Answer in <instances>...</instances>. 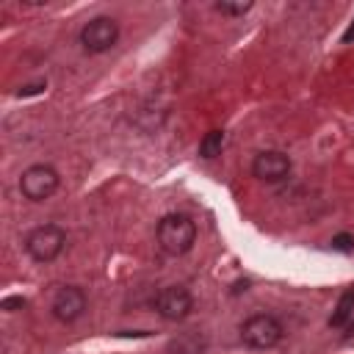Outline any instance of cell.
Instances as JSON below:
<instances>
[{"label": "cell", "instance_id": "8992f818", "mask_svg": "<svg viewBox=\"0 0 354 354\" xmlns=\"http://www.w3.org/2000/svg\"><path fill=\"white\" fill-rule=\"evenodd\" d=\"M152 307L163 321H183L194 310V296L183 285H166L155 293Z\"/></svg>", "mask_w": 354, "mask_h": 354}, {"label": "cell", "instance_id": "4fadbf2b", "mask_svg": "<svg viewBox=\"0 0 354 354\" xmlns=\"http://www.w3.org/2000/svg\"><path fill=\"white\" fill-rule=\"evenodd\" d=\"M25 307V299L22 296H6L3 301H0V310H6V313H17V310H22Z\"/></svg>", "mask_w": 354, "mask_h": 354}, {"label": "cell", "instance_id": "3957f363", "mask_svg": "<svg viewBox=\"0 0 354 354\" xmlns=\"http://www.w3.org/2000/svg\"><path fill=\"white\" fill-rule=\"evenodd\" d=\"M285 329L279 324V318H274L271 313H254L241 324V340L243 346L254 348V351H266L274 348L282 340Z\"/></svg>", "mask_w": 354, "mask_h": 354}, {"label": "cell", "instance_id": "30bf717a", "mask_svg": "<svg viewBox=\"0 0 354 354\" xmlns=\"http://www.w3.org/2000/svg\"><path fill=\"white\" fill-rule=\"evenodd\" d=\"M221 147H224V130H207L199 138V158L213 160L221 155Z\"/></svg>", "mask_w": 354, "mask_h": 354}, {"label": "cell", "instance_id": "5bb4252c", "mask_svg": "<svg viewBox=\"0 0 354 354\" xmlns=\"http://www.w3.org/2000/svg\"><path fill=\"white\" fill-rule=\"evenodd\" d=\"M39 91H44V80H39V83H28V86H22V88L17 91V97H30V94H39Z\"/></svg>", "mask_w": 354, "mask_h": 354}, {"label": "cell", "instance_id": "8fae6325", "mask_svg": "<svg viewBox=\"0 0 354 354\" xmlns=\"http://www.w3.org/2000/svg\"><path fill=\"white\" fill-rule=\"evenodd\" d=\"M216 11L227 17H243L246 11H252V3H216Z\"/></svg>", "mask_w": 354, "mask_h": 354}, {"label": "cell", "instance_id": "7c38bea8", "mask_svg": "<svg viewBox=\"0 0 354 354\" xmlns=\"http://www.w3.org/2000/svg\"><path fill=\"white\" fill-rule=\"evenodd\" d=\"M332 249H337V252H351V249H354V238L346 235V232H340V235L332 238Z\"/></svg>", "mask_w": 354, "mask_h": 354}, {"label": "cell", "instance_id": "9c48e42d", "mask_svg": "<svg viewBox=\"0 0 354 354\" xmlns=\"http://www.w3.org/2000/svg\"><path fill=\"white\" fill-rule=\"evenodd\" d=\"M351 318H354V288H348V290L340 293V299L335 304V313L329 315V326L343 329V326H348Z\"/></svg>", "mask_w": 354, "mask_h": 354}, {"label": "cell", "instance_id": "9a60e30c", "mask_svg": "<svg viewBox=\"0 0 354 354\" xmlns=\"http://www.w3.org/2000/svg\"><path fill=\"white\" fill-rule=\"evenodd\" d=\"M343 41H346V44H348V41H354V22H351V25H348V30L343 33Z\"/></svg>", "mask_w": 354, "mask_h": 354}, {"label": "cell", "instance_id": "2e32d148", "mask_svg": "<svg viewBox=\"0 0 354 354\" xmlns=\"http://www.w3.org/2000/svg\"><path fill=\"white\" fill-rule=\"evenodd\" d=\"M346 335H354V318L348 321V326H346Z\"/></svg>", "mask_w": 354, "mask_h": 354}, {"label": "cell", "instance_id": "277c9868", "mask_svg": "<svg viewBox=\"0 0 354 354\" xmlns=\"http://www.w3.org/2000/svg\"><path fill=\"white\" fill-rule=\"evenodd\" d=\"M58 185H61V174H58V169L50 166V163H33V166H28V169L22 171V177H19V191H22V196L30 199V202H44V199H50V196L58 191Z\"/></svg>", "mask_w": 354, "mask_h": 354}, {"label": "cell", "instance_id": "5b68a950", "mask_svg": "<svg viewBox=\"0 0 354 354\" xmlns=\"http://www.w3.org/2000/svg\"><path fill=\"white\" fill-rule=\"evenodd\" d=\"M119 41V22L113 17H94L80 28V47L91 55L108 53Z\"/></svg>", "mask_w": 354, "mask_h": 354}, {"label": "cell", "instance_id": "7a4b0ae2", "mask_svg": "<svg viewBox=\"0 0 354 354\" xmlns=\"http://www.w3.org/2000/svg\"><path fill=\"white\" fill-rule=\"evenodd\" d=\"M66 246V230L58 224H39L25 235V252L36 263H53Z\"/></svg>", "mask_w": 354, "mask_h": 354}, {"label": "cell", "instance_id": "6da1fadb", "mask_svg": "<svg viewBox=\"0 0 354 354\" xmlns=\"http://www.w3.org/2000/svg\"><path fill=\"white\" fill-rule=\"evenodd\" d=\"M155 238H158V246L169 257H180V254L194 249V243H196V224L185 213H169V216H163L158 221Z\"/></svg>", "mask_w": 354, "mask_h": 354}, {"label": "cell", "instance_id": "ba28073f", "mask_svg": "<svg viewBox=\"0 0 354 354\" xmlns=\"http://www.w3.org/2000/svg\"><path fill=\"white\" fill-rule=\"evenodd\" d=\"M290 169H293L290 155L279 149H263L252 158V177H257L260 183H279L290 174Z\"/></svg>", "mask_w": 354, "mask_h": 354}, {"label": "cell", "instance_id": "52a82bcc", "mask_svg": "<svg viewBox=\"0 0 354 354\" xmlns=\"http://www.w3.org/2000/svg\"><path fill=\"white\" fill-rule=\"evenodd\" d=\"M86 307H88V299H86L83 288H77V285L58 288L55 296H53V301H50V313L61 324H75L86 313Z\"/></svg>", "mask_w": 354, "mask_h": 354}]
</instances>
